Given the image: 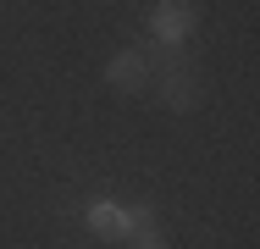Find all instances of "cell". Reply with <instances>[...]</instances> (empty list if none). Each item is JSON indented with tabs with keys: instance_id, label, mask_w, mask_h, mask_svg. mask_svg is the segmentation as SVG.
<instances>
[{
	"instance_id": "cell-1",
	"label": "cell",
	"mask_w": 260,
	"mask_h": 249,
	"mask_svg": "<svg viewBox=\"0 0 260 249\" xmlns=\"http://www.w3.org/2000/svg\"><path fill=\"white\" fill-rule=\"evenodd\" d=\"M150 28H155V39L166 50L183 45V39L194 34V6H188V0H160L155 11H150Z\"/></svg>"
},
{
	"instance_id": "cell-2",
	"label": "cell",
	"mask_w": 260,
	"mask_h": 249,
	"mask_svg": "<svg viewBox=\"0 0 260 249\" xmlns=\"http://www.w3.org/2000/svg\"><path fill=\"white\" fill-rule=\"evenodd\" d=\"M89 227L94 233H139V227H150V210L139 205V210H122V205H111V199H94L89 205Z\"/></svg>"
},
{
	"instance_id": "cell-3",
	"label": "cell",
	"mask_w": 260,
	"mask_h": 249,
	"mask_svg": "<svg viewBox=\"0 0 260 249\" xmlns=\"http://www.w3.org/2000/svg\"><path fill=\"white\" fill-rule=\"evenodd\" d=\"M105 78H111V89H122V95H133L144 78H150V55H139V50H122L111 67H105Z\"/></svg>"
},
{
	"instance_id": "cell-4",
	"label": "cell",
	"mask_w": 260,
	"mask_h": 249,
	"mask_svg": "<svg viewBox=\"0 0 260 249\" xmlns=\"http://www.w3.org/2000/svg\"><path fill=\"white\" fill-rule=\"evenodd\" d=\"M160 95H166V105H172V111H188V105L200 100V83H194L183 67H166V83H160Z\"/></svg>"
},
{
	"instance_id": "cell-5",
	"label": "cell",
	"mask_w": 260,
	"mask_h": 249,
	"mask_svg": "<svg viewBox=\"0 0 260 249\" xmlns=\"http://www.w3.org/2000/svg\"><path fill=\"white\" fill-rule=\"evenodd\" d=\"M133 249H166V244H160L150 227H139V233H133Z\"/></svg>"
}]
</instances>
